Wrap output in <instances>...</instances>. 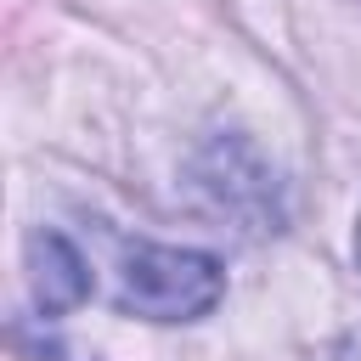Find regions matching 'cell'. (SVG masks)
<instances>
[{
  "label": "cell",
  "instance_id": "cell-3",
  "mask_svg": "<svg viewBox=\"0 0 361 361\" xmlns=\"http://www.w3.org/2000/svg\"><path fill=\"white\" fill-rule=\"evenodd\" d=\"M338 361H361V344H344V355Z\"/></svg>",
  "mask_w": 361,
  "mask_h": 361
},
{
  "label": "cell",
  "instance_id": "cell-4",
  "mask_svg": "<svg viewBox=\"0 0 361 361\" xmlns=\"http://www.w3.org/2000/svg\"><path fill=\"white\" fill-rule=\"evenodd\" d=\"M355 254H361V231H355Z\"/></svg>",
  "mask_w": 361,
  "mask_h": 361
},
{
  "label": "cell",
  "instance_id": "cell-1",
  "mask_svg": "<svg viewBox=\"0 0 361 361\" xmlns=\"http://www.w3.org/2000/svg\"><path fill=\"white\" fill-rule=\"evenodd\" d=\"M226 271L214 254L164 248V243H124L113 265V305L147 322H197L220 305Z\"/></svg>",
  "mask_w": 361,
  "mask_h": 361
},
{
  "label": "cell",
  "instance_id": "cell-2",
  "mask_svg": "<svg viewBox=\"0 0 361 361\" xmlns=\"http://www.w3.org/2000/svg\"><path fill=\"white\" fill-rule=\"evenodd\" d=\"M28 288L45 316H62L90 299V265L62 231H34L28 237Z\"/></svg>",
  "mask_w": 361,
  "mask_h": 361
}]
</instances>
